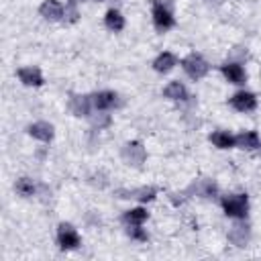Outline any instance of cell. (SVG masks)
<instances>
[{
  "label": "cell",
  "instance_id": "cell-14",
  "mask_svg": "<svg viewBox=\"0 0 261 261\" xmlns=\"http://www.w3.org/2000/svg\"><path fill=\"white\" fill-rule=\"evenodd\" d=\"M27 130H29L31 137H35V139H39V141H43V143H49V141L53 139V135H55V130H53V126H51L49 122H35V124H31Z\"/></svg>",
  "mask_w": 261,
  "mask_h": 261
},
{
  "label": "cell",
  "instance_id": "cell-26",
  "mask_svg": "<svg viewBox=\"0 0 261 261\" xmlns=\"http://www.w3.org/2000/svg\"><path fill=\"white\" fill-rule=\"evenodd\" d=\"M71 2H77V0H71Z\"/></svg>",
  "mask_w": 261,
  "mask_h": 261
},
{
  "label": "cell",
  "instance_id": "cell-7",
  "mask_svg": "<svg viewBox=\"0 0 261 261\" xmlns=\"http://www.w3.org/2000/svg\"><path fill=\"white\" fill-rule=\"evenodd\" d=\"M90 98H92V106L96 110H110V108L118 106V96L114 92H108V90L98 92V94H94Z\"/></svg>",
  "mask_w": 261,
  "mask_h": 261
},
{
  "label": "cell",
  "instance_id": "cell-12",
  "mask_svg": "<svg viewBox=\"0 0 261 261\" xmlns=\"http://www.w3.org/2000/svg\"><path fill=\"white\" fill-rule=\"evenodd\" d=\"M249 237H251V230L247 224H232L228 230V241L237 247H245L249 243Z\"/></svg>",
  "mask_w": 261,
  "mask_h": 261
},
{
  "label": "cell",
  "instance_id": "cell-10",
  "mask_svg": "<svg viewBox=\"0 0 261 261\" xmlns=\"http://www.w3.org/2000/svg\"><path fill=\"white\" fill-rule=\"evenodd\" d=\"M157 190L155 188H137V190H118L116 196L118 198H133L139 202H151L155 198Z\"/></svg>",
  "mask_w": 261,
  "mask_h": 261
},
{
  "label": "cell",
  "instance_id": "cell-20",
  "mask_svg": "<svg viewBox=\"0 0 261 261\" xmlns=\"http://www.w3.org/2000/svg\"><path fill=\"white\" fill-rule=\"evenodd\" d=\"M210 141H212V145L218 147V149H230V147H234V137H232L230 133H226V130H216V133H212V135H210Z\"/></svg>",
  "mask_w": 261,
  "mask_h": 261
},
{
  "label": "cell",
  "instance_id": "cell-19",
  "mask_svg": "<svg viewBox=\"0 0 261 261\" xmlns=\"http://www.w3.org/2000/svg\"><path fill=\"white\" fill-rule=\"evenodd\" d=\"M163 94H165V98L177 100V102H184V100L190 98V96H188V90H186V86H184L181 82H171V84L163 90Z\"/></svg>",
  "mask_w": 261,
  "mask_h": 261
},
{
  "label": "cell",
  "instance_id": "cell-6",
  "mask_svg": "<svg viewBox=\"0 0 261 261\" xmlns=\"http://www.w3.org/2000/svg\"><path fill=\"white\" fill-rule=\"evenodd\" d=\"M230 106H232L234 110H239V112H251V110H255V106H257V98H255V94H251V92H237V94L230 98Z\"/></svg>",
  "mask_w": 261,
  "mask_h": 261
},
{
  "label": "cell",
  "instance_id": "cell-13",
  "mask_svg": "<svg viewBox=\"0 0 261 261\" xmlns=\"http://www.w3.org/2000/svg\"><path fill=\"white\" fill-rule=\"evenodd\" d=\"M18 80L24 86H41L43 84V73L39 67H20L18 69Z\"/></svg>",
  "mask_w": 261,
  "mask_h": 261
},
{
  "label": "cell",
  "instance_id": "cell-5",
  "mask_svg": "<svg viewBox=\"0 0 261 261\" xmlns=\"http://www.w3.org/2000/svg\"><path fill=\"white\" fill-rule=\"evenodd\" d=\"M57 243H59V247L65 249V251L75 249V247L80 245V234H77V230H75L71 224L61 222V224L57 226Z\"/></svg>",
  "mask_w": 261,
  "mask_h": 261
},
{
  "label": "cell",
  "instance_id": "cell-2",
  "mask_svg": "<svg viewBox=\"0 0 261 261\" xmlns=\"http://www.w3.org/2000/svg\"><path fill=\"white\" fill-rule=\"evenodd\" d=\"M153 24L159 33H163L175 24V18H173L169 6L163 0H153Z\"/></svg>",
  "mask_w": 261,
  "mask_h": 261
},
{
  "label": "cell",
  "instance_id": "cell-9",
  "mask_svg": "<svg viewBox=\"0 0 261 261\" xmlns=\"http://www.w3.org/2000/svg\"><path fill=\"white\" fill-rule=\"evenodd\" d=\"M222 73H224V77L230 82V84H237V86H241V84H245V80H247V75H245V69L239 65V63H234V61H226L222 67Z\"/></svg>",
  "mask_w": 261,
  "mask_h": 261
},
{
  "label": "cell",
  "instance_id": "cell-21",
  "mask_svg": "<svg viewBox=\"0 0 261 261\" xmlns=\"http://www.w3.org/2000/svg\"><path fill=\"white\" fill-rule=\"evenodd\" d=\"M104 22H106V27H108L110 31H114V33L124 29V16H122L118 10H114V8H110V10L106 12Z\"/></svg>",
  "mask_w": 261,
  "mask_h": 261
},
{
  "label": "cell",
  "instance_id": "cell-8",
  "mask_svg": "<svg viewBox=\"0 0 261 261\" xmlns=\"http://www.w3.org/2000/svg\"><path fill=\"white\" fill-rule=\"evenodd\" d=\"M190 192L192 194H196V196H200V198H214L216 194H218V186L212 181V179H198V181H194L192 186H190Z\"/></svg>",
  "mask_w": 261,
  "mask_h": 261
},
{
  "label": "cell",
  "instance_id": "cell-1",
  "mask_svg": "<svg viewBox=\"0 0 261 261\" xmlns=\"http://www.w3.org/2000/svg\"><path fill=\"white\" fill-rule=\"evenodd\" d=\"M222 208L224 214L230 218H245L249 212V198L247 194H230L222 198Z\"/></svg>",
  "mask_w": 261,
  "mask_h": 261
},
{
  "label": "cell",
  "instance_id": "cell-25",
  "mask_svg": "<svg viewBox=\"0 0 261 261\" xmlns=\"http://www.w3.org/2000/svg\"><path fill=\"white\" fill-rule=\"evenodd\" d=\"M92 124L102 128V126H108L110 124V116L108 114H98V116H92Z\"/></svg>",
  "mask_w": 261,
  "mask_h": 261
},
{
  "label": "cell",
  "instance_id": "cell-11",
  "mask_svg": "<svg viewBox=\"0 0 261 261\" xmlns=\"http://www.w3.org/2000/svg\"><path fill=\"white\" fill-rule=\"evenodd\" d=\"M63 10L65 8L57 0H45L41 4V8H39V12H41V16L45 20H59V18H63Z\"/></svg>",
  "mask_w": 261,
  "mask_h": 261
},
{
  "label": "cell",
  "instance_id": "cell-22",
  "mask_svg": "<svg viewBox=\"0 0 261 261\" xmlns=\"http://www.w3.org/2000/svg\"><path fill=\"white\" fill-rule=\"evenodd\" d=\"M14 188H16V192H18L20 196H24V198H31V196L37 192V186H35V181H33L31 177H20Z\"/></svg>",
  "mask_w": 261,
  "mask_h": 261
},
{
  "label": "cell",
  "instance_id": "cell-23",
  "mask_svg": "<svg viewBox=\"0 0 261 261\" xmlns=\"http://www.w3.org/2000/svg\"><path fill=\"white\" fill-rule=\"evenodd\" d=\"M77 16H80V12H77V8H75V2H69V4L65 6V10H63V20H65V22H75Z\"/></svg>",
  "mask_w": 261,
  "mask_h": 261
},
{
  "label": "cell",
  "instance_id": "cell-17",
  "mask_svg": "<svg viewBox=\"0 0 261 261\" xmlns=\"http://www.w3.org/2000/svg\"><path fill=\"white\" fill-rule=\"evenodd\" d=\"M147 216H149V212L145 208H133V210H126L122 214V222L126 226H141L147 220Z\"/></svg>",
  "mask_w": 261,
  "mask_h": 261
},
{
  "label": "cell",
  "instance_id": "cell-24",
  "mask_svg": "<svg viewBox=\"0 0 261 261\" xmlns=\"http://www.w3.org/2000/svg\"><path fill=\"white\" fill-rule=\"evenodd\" d=\"M126 234L135 241H147V232L141 226H126Z\"/></svg>",
  "mask_w": 261,
  "mask_h": 261
},
{
  "label": "cell",
  "instance_id": "cell-16",
  "mask_svg": "<svg viewBox=\"0 0 261 261\" xmlns=\"http://www.w3.org/2000/svg\"><path fill=\"white\" fill-rule=\"evenodd\" d=\"M234 145L241 149H257L261 145V141H259V135L255 130H243L241 135L234 137Z\"/></svg>",
  "mask_w": 261,
  "mask_h": 261
},
{
  "label": "cell",
  "instance_id": "cell-4",
  "mask_svg": "<svg viewBox=\"0 0 261 261\" xmlns=\"http://www.w3.org/2000/svg\"><path fill=\"white\" fill-rule=\"evenodd\" d=\"M120 155H122L124 163L133 165V167H141V165L145 163V159H147V151H145V147H143L139 141H130V143H126V145L122 147Z\"/></svg>",
  "mask_w": 261,
  "mask_h": 261
},
{
  "label": "cell",
  "instance_id": "cell-18",
  "mask_svg": "<svg viewBox=\"0 0 261 261\" xmlns=\"http://www.w3.org/2000/svg\"><path fill=\"white\" fill-rule=\"evenodd\" d=\"M177 63V59H175V55L173 53H161L155 61H153V69L155 71H159V73H167V71H171L173 69V65Z\"/></svg>",
  "mask_w": 261,
  "mask_h": 261
},
{
  "label": "cell",
  "instance_id": "cell-15",
  "mask_svg": "<svg viewBox=\"0 0 261 261\" xmlns=\"http://www.w3.org/2000/svg\"><path fill=\"white\" fill-rule=\"evenodd\" d=\"M69 108L75 116H88L90 108H92V98L90 96H71Z\"/></svg>",
  "mask_w": 261,
  "mask_h": 261
},
{
  "label": "cell",
  "instance_id": "cell-3",
  "mask_svg": "<svg viewBox=\"0 0 261 261\" xmlns=\"http://www.w3.org/2000/svg\"><path fill=\"white\" fill-rule=\"evenodd\" d=\"M181 67H184V71L192 80H202L208 73V69H210V65L206 63V59L202 55H198V53H190L188 57H184Z\"/></svg>",
  "mask_w": 261,
  "mask_h": 261
}]
</instances>
